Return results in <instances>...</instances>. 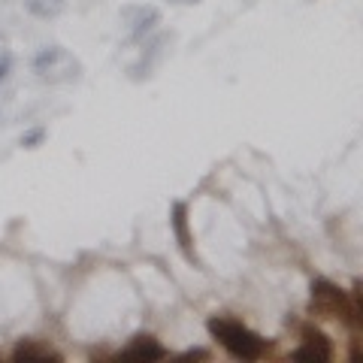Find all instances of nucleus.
<instances>
[{"label":"nucleus","instance_id":"obj_1","mask_svg":"<svg viewBox=\"0 0 363 363\" xmlns=\"http://www.w3.org/2000/svg\"><path fill=\"white\" fill-rule=\"evenodd\" d=\"M209 336L218 342L227 354L236 360H260L267 354L269 342L260 333H255L252 327H245L236 318H224V315H212L206 321Z\"/></svg>","mask_w":363,"mask_h":363},{"label":"nucleus","instance_id":"obj_2","mask_svg":"<svg viewBox=\"0 0 363 363\" xmlns=\"http://www.w3.org/2000/svg\"><path fill=\"white\" fill-rule=\"evenodd\" d=\"M309 315L318 321H342L351 330H360L348 291H342L330 279H312L309 285Z\"/></svg>","mask_w":363,"mask_h":363},{"label":"nucleus","instance_id":"obj_3","mask_svg":"<svg viewBox=\"0 0 363 363\" xmlns=\"http://www.w3.org/2000/svg\"><path fill=\"white\" fill-rule=\"evenodd\" d=\"M30 67L43 82H52V85L76 82V79L82 76V64H79L67 49H61V45H45V49H40L33 55Z\"/></svg>","mask_w":363,"mask_h":363},{"label":"nucleus","instance_id":"obj_4","mask_svg":"<svg viewBox=\"0 0 363 363\" xmlns=\"http://www.w3.org/2000/svg\"><path fill=\"white\" fill-rule=\"evenodd\" d=\"M300 336H303V345L297 351H291V360H297V363H330L333 360L336 348L324 330H318L315 324H303Z\"/></svg>","mask_w":363,"mask_h":363},{"label":"nucleus","instance_id":"obj_5","mask_svg":"<svg viewBox=\"0 0 363 363\" xmlns=\"http://www.w3.org/2000/svg\"><path fill=\"white\" fill-rule=\"evenodd\" d=\"M169 227H173V236H176V242H179V252L185 255L188 264H197L194 233H191V224H188V203L185 200H173V206H169Z\"/></svg>","mask_w":363,"mask_h":363},{"label":"nucleus","instance_id":"obj_6","mask_svg":"<svg viewBox=\"0 0 363 363\" xmlns=\"http://www.w3.org/2000/svg\"><path fill=\"white\" fill-rule=\"evenodd\" d=\"M121 18H124V25H128V40L136 43L161 21V13H157L155 6H124Z\"/></svg>","mask_w":363,"mask_h":363},{"label":"nucleus","instance_id":"obj_7","mask_svg":"<svg viewBox=\"0 0 363 363\" xmlns=\"http://www.w3.org/2000/svg\"><path fill=\"white\" fill-rule=\"evenodd\" d=\"M167 357V348L157 342L155 336L149 333H140L130 339V345L121 351L118 360H140V363H152V360H164Z\"/></svg>","mask_w":363,"mask_h":363},{"label":"nucleus","instance_id":"obj_8","mask_svg":"<svg viewBox=\"0 0 363 363\" xmlns=\"http://www.w3.org/2000/svg\"><path fill=\"white\" fill-rule=\"evenodd\" d=\"M13 360L16 363H61V351H55L52 345L37 342V339H21L13 348Z\"/></svg>","mask_w":363,"mask_h":363},{"label":"nucleus","instance_id":"obj_9","mask_svg":"<svg viewBox=\"0 0 363 363\" xmlns=\"http://www.w3.org/2000/svg\"><path fill=\"white\" fill-rule=\"evenodd\" d=\"M25 9L30 16H37L43 21L49 18H58L64 9H67V0H25Z\"/></svg>","mask_w":363,"mask_h":363},{"label":"nucleus","instance_id":"obj_10","mask_svg":"<svg viewBox=\"0 0 363 363\" xmlns=\"http://www.w3.org/2000/svg\"><path fill=\"white\" fill-rule=\"evenodd\" d=\"M43 143H45V128H30L21 133V140H18L21 149H40Z\"/></svg>","mask_w":363,"mask_h":363},{"label":"nucleus","instance_id":"obj_11","mask_svg":"<svg viewBox=\"0 0 363 363\" xmlns=\"http://www.w3.org/2000/svg\"><path fill=\"white\" fill-rule=\"evenodd\" d=\"M9 70H13V52H0V82H6Z\"/></svg>","mask_w":363,"mask_h":363},{"label":"nucleus","instance_id":"obj_12","mask_svg":"<svg viewBox=\"0 0 363 363\" xmlns=\"http://www.w3.org/2000/svg\"><path fill=\"white\" fill-rule=\"evenodd\" d=\"M179 360H209V351L206 348H188L179 354Z\"/></svg>","mask_w":363,"mask_h":363},{"label":"nucleus","instance_id":"obj_13","mask_svg":"<svg viewBox=\"0 0 363 363\" xmlns=\"http://www.w3.org/2000/svg\"><path fill=\"white\" fill-rule=\"evenodd\" d=\"M169 4H182V6H188V4H200V0H169Z\"/></svg>","mask_w":363,"mask_h":363}]
</instances>
